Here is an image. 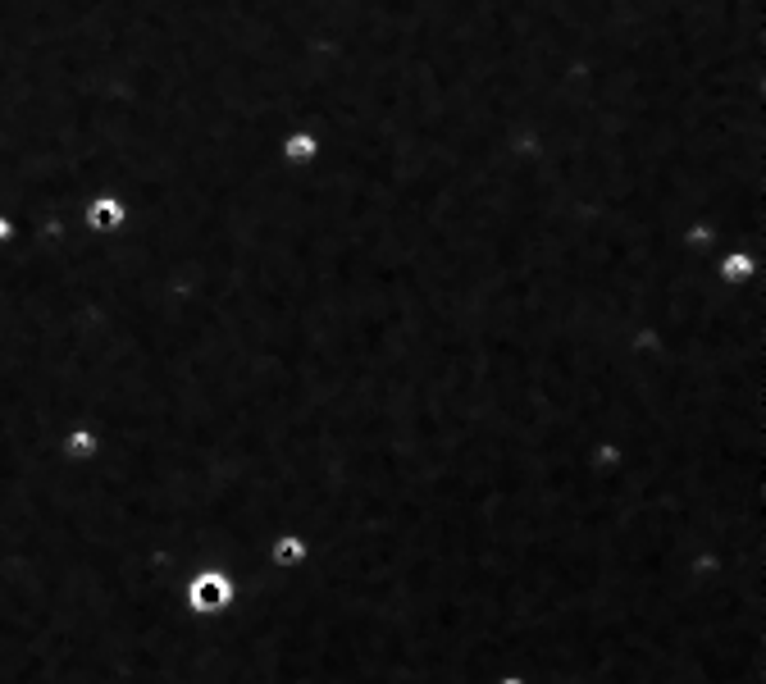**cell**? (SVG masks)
I'll return each mask as SVG.
<instances>
[{
  "mask_svg": "<svg viewBox=\"0 0 766 684\" xmlns=\"http://www.w3.org/2000/svg\"><path fill=\"white\" fill-rule=\"evenodd\" d=\"M14 233H10V219H0V242H10Z\"/></svg>",
  "mask_w": 766,
  "mask_h": 684,
  "instance_id": "7a4b0ae2",
  "label": "cell"
},
{
  "mask_svg": "<svg viewBox=\"0 0 766 684\" xmlns=\"http://www.w3.org/2000/svg\"><path fill=\"white\" fill-rule=\"evenodd\" d=\"M753 270H757V265H753V256H748V251H730V256L721 260V279L725 283H748V279H753Z\"/></svg>",
  "mask_w": 766,
  "mask_h": 684,
  "instance_id": "6da1fadb",
  "label": "cell"
}]
</instances>
